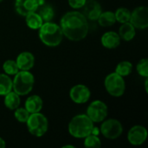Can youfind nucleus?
<instances>
[{
  "instance_id": "nucleus-4",
  "label": "nucleus",
  "mask_w": 148,
  "mask_h": 148,
  "mask_svg": "<svg viewBox=\"0 0 148 148\" xmlns=\"http://www.w3.org/2000/svg\"><path fill=\"white\" fill-rule=\"evenodd\" d=\"M34 82V76L29 70H21L15 75V78L12 82V88L18 95H25L30 93Z\"/></svg>"
},
{
  "instance_id": "nucleus-18",
  "label": "nucleus",
  "mask_w": 148,
  "mask_h": 148,
  "mask_svg": "<svg viewBox=\"0 0 148 148\" xmlns=\"http://www.w3.org/2000/svg\"><path fill=\"white\" fill-rule=\"evenodd\" d=\"M119 36L125 41H131L135 36V28L129 22L124 23L120 27Z\"/></svg>"
},
{
  "instance_id": "nucleus-25",
  "label": "nucleus",
  "mask_w": 148,
  "mask_h": 148,
  "mask_svg": "<svg viewBox=\"0 0 148 148\" xmlns=\"http://www.w3.org/2000/svg\"><path fill=\"white\" fill-rule=\"evenodd\" d=\"M84 146L86 147H100L101 146V140L98 138L97 135L91 134L88 135L87 137H85Z\"/></svg>"
},
{
  "instance_id": "nucleus-27",
  "label": "nucleus",
  "mask_w": 148,
  "mask_h": 148,
  "mask_svg": "<svg viewBox=\"0 0 148 148\" xmlns=\"http://www.w3.org/2000/svg\"><path fill=\"white\" fill-rule=\"evenodd\" d=\"M15 113H14V115L16 117V119L19 121V122H23V123H25L29 116V111L26 109V108H16L15 109Z\"/></svg>"
},
{
  "instance_id": "nucleus-22",
  "label": "nucleus",
  "mask_w": 148,
  "mask_h": 148,
  "mask_svg": "<svg viewBox=\"0 0 148 148\" xmlns=\"http://www.w3.org/2000/svg\"><path fill=\"white\" fill-rule=\"evenodd\" d=\"M12 90V81L7 75L0 74V95H5Z\"/></svg>"
},
{
  "instance_id": "nucleus-20",
  "label": "nucleus",
  "mask_w": 148,
  "mask_h": 148,
  "mask_svg": "<svg viewBox=\"0 0 148 148\" xmlns=\"http://www.w3.org/2000/svg\"><path fill=\"white\" fill-rule=\"evenodd\" d=\"M4 104L6 108L11 110H15L20 105V97L15 92H9L7 95H4Z\"/></svg>"
},
{
  "instance_id": "nucleus-17",
  "label": "nucleus",
  "mask_w": 148,
  "mask_h": 148,
  "mask_svg": "<svg viewBox=\"0 0 148 148\" xmlns=\"http://www.w3.org/2000/svg\"><path fill=\"white\" fill-rule=\"evenodd\" d=\"M25 108L29 114L38 113L42 108V100L38 95H31L25 101Z\"/></svg>"
},
{
  "instance_id": "nucleus-11",
  "label": "nucleus",
  "mask_w": 148,
  "mask_h": 148,
  "mask_svg": "<svg viewBox=\"0 0 148 148\" xmlns=\"http://www.w3.org/2000/svg\"><path fill=\"white\" fill-rule=\"evenodd\" d=\"M147 138V130L142 126L133 127L127 134L128 141L134 146H140L143 144Z\"/></svg>"
},
{
  "instance_id": "nucleus-1",
  "label": "nucleus",
  "mask_w": 148,
  "mask_h": 148,
  "mask_svg": "<svg viewBox=\"0 0 148 148\" xmlns=\"http://www.w3.org/2000/svg\"><path fill=\"white\" fill-rule=\"evenodd\" d=\"M60 27L63 35L69 40L84 39L88 32V23L85 16L79 11H69L62 16Z\"/></svg>"
},
{
  "instance_id": "nucleus-23",
  "label": "nucleus",
  "mask_w": 148,
  "mask_h": 148,
  "mask_svg": "<svg viewBox=\"0 0 148 148\" xmlns=\"http://www.w3.org/2000/svg\"><path fill=\"white\" fill-rule=\"evenodd\" d=\"M132 70H133V64L130 62L124 61V62H120L117 65L115 69V73H117L118 75L123 77V76H127L130 75Z\"/></svg>"
},
{
  "instance_id": "nucleus-12",
  "label": "nucleus",
  "mask_w": 148,
  "mask_h": 148,
  "mask_svg": "<svg viewBox=\"0 0 148 148\" xmlns=\"http://www.w3.org/2000/svg\"><path fill=\"white\" fill-rule=\"evenodd\" d=\"M82 8L83 10L82 14L85 16L86 18H88L90 20H97L99 16L102 12L101 4L95 0H86V3Z\"/></svg>"
},
{
  "instance_id": "nucleus-6",
  "label": "nucleus",
  "mask_w": 148,
  "mask_h": 148,
  "mask_svg": "<svg viewBox=\"0 0 148 148\" xmlns=\"http://www.w3.org/2000/svg\"><path fill=\"white\" fill-rule=\"evenodd\" d=\"M105 88L109 95L114 97L121 96L126 89V83L122 76L117 73H111L105 78Z\"/></svg>"
},
{
  "instance_id": "nucleus-5",
  "label": "nucleus",
  "mask_w": 148,
  "mask_h": 148,
  "mask_svg": "<svg viewBox=\"0 0 148 148\" xmlns=\"http://www.w3.org/2000/svg\"><path fill=\"white\" fill-rule=\"evenodd\" d=\"M26 123L29 132L36 137L43 136L49 127L47 118L39 112L29 114Z\"/></svg>"
},
{
  "instance_id": "nucleus-29",
  "label": "nucleus",
  "mask_w": 148,
  "mask_h": 148,
  "mask_svg": "<svg viewBox=\"0 0 148 148\" xmlns=\"http://www.w3.org/2000/svg\"><path fill=\"white\" fill-rule=\"evenodd\" d=\"M85 3H86V0H69V5L74 9L82 8L84 5Z\"/></svg>"
},
{
  "instance_id": "nucleus-2",
  "label": "nucleus",
  "mask_w": 148,
  "mask_h": 148,
  "mask_svg": "<svg viewBox=\"0 0 148 148\" xmlns=\"http://www.w3.org/2000/svg\"><path fill=\"white\" fill-rule=\"evenodd\" d=\"M39 37L41 41L49 47L58 46L62 41L63 33L59 25L50 22H45L39 28Z\"/></svg>"
},
{
  "instance_id": "nucleus-7",
  "label": "nucleus",
  "mask_w": 148,
  "mask_h": 148,
  "mask_svg": "<svg viewBox=\"0 0 148 148\" xmlns=\"http://www.w3.org/2000/svg\"><path fill=\"white\" fill-rule=\"evenodd\" d=\"M87 115L93 122H101L108 116V107L101 101H95L88 106Z\"/></svg>"
},
{
  "instance_id": "nucleus-32",
  "label": "nucleus",
  "mask_w": 148,
  "mask_h": 148,
  "mask_svg": "<svg viewBox=\"0 0 148 148\" xmlns=\"http://www.w3.org/2000/svg\"><path fill=\"white\" fill-rule=\"evenodd\" d=\"M2 1H3V0H0V3H1V2H2Z\"/></svg>"
},
{
  "instance_id": "nucleus-10",
  "label": "nucleus",
  "mask_w": 148,
  "mask_h": 148,
  "mask_svg": "<svg viewBox=\"0 0 148 148\" xmlns=\"http://www.w3.org/2000/svg\"><path fill=\"white\" fill-rule=\"evenodd\" d=\"M90 95L88 88L82 84L74 86L69 92L70 99L77 104H83L87 102L90 98Z\"/></svg>"
},
{
  "instance_id": "nucleus-26",
  "label": "nucleus",
  "mask_w": 148,
  "mask_h": 148,
  "mask_svg": "<svg viewBox=\"0 0 148 148\" xmlns=\"http://www.w3.org/2000/svg\"><path fill=\"white\" fill-rule=\"evenodd\" d=\"M3 69L7 75H16L19 71L16 62L12 60L6 61L3 65Z\"/></svg>"
},
{
  "instance_id": "nucleus-8",
  "label": "nucleus",
  "mask_w": 148,
  "mask_h": 148,
  "mask_svg": "<svg viewBox=\"0 0 148 148\" xmlns=\"http://www.w3.org/2000/svg\"><path fill=\"white\" fill-rule=\"evenodd\" d=\"M101 132L104 137L109 140H115L121 135L123 127L119 121L115 119H109L101 124Z\"/></svg>"
},
{
  "instance_id": "nucleus-9",
  "label": "nucleus",
  "mask_w": 148,
  "mask_h": 148,
  "mask_svg": "<svg viewBox=\"0 0 148 148\" xmlns=\"http://www.w3.org/2000/svg\"><path fill=\"white\" fill-rule=\"evenodd\" d=\"M129 22L134 28L145 29L148 27V9L146 6H140L136 8L130 16Z\"/></svg>"
},
{
  "instance_id": "nucleus-19",
  "label": "nucleus",
  "mask_w": 148,
  "mask_h": 148,
  "mask_svg": "<svg viewBox=\"0 0 148 148\" xmlns=\"http://www.w3.org/2000/svg\"><path fill=\"white\" fill-rule=\"evenodd\" d=\"M98 23L102 27H109L115 23L116 18L115 15L112 11H105L101 12L98 17Z\"/></svg>"
},
{
  "instance_id": "nucleus-16",
  "label": "nucleus",
  "mask_w": 148,
  "mask_h": 148,
  "mask_svg": "<svg viewBox=\"0 0 148 148\" xmlns=\"http://www.w3.org/2000/svg\"><path fill=\"white\" fill-rule=\"evenodd\" d=\"M121 37L118 33L114 31L106 32L101 36V43L105 48L114 49L120 45Z\"/></svg>"
},
{
  "instance_id": "nucleus-30",
  "label": "nucleus",
  "mask_w": 148,
  "mask_h": 148,
  "mask_svg": "<svg viewBox=\"0 0 148 148\" xmlns=\"http://www.w3.org/2000/svg\"><path fill=\"white\" fill-rule=\"evenodd\" d=\"M5 147H6L5 141L2 138H0V148H4Z\"/></svg>"
},
{
  "instance_id": "nucleus-3",
  "label": "nucleus",
  "mask_w": 148,
  "mask_h": 148,
  "mask_svg": "<svg viewBox=\"0 0 148 148\" xmlns=\"http://www.w3.org/2000/svg\"><path fill=\"white\" fill-rule=\"evenodd\" d=\"M94 122L87 114H79L75 116L69 124V134L78 139H82L92 134Z\"/></svg>"
},
{
  "instance_id": "nucleus-24",
  "label": "nucleus",
  "mask_w": 148,
  "mask_h": 148,
  "mask_svg": "<svg viewBox=\"0 0 148 148\" xmlns=\"http://www.w3.org/2000/svg\"><path fill=\"white\" fill-rule=\"evenodd\" d=\"M114 15H115L116 21H118L119 23H124L129 22L131 12L127 8H119L114 13Z\"/></svg>"
},
{
  "instance_id": "nucleus-28",
  "label": "nucleus",
  "mask_w": 148,
  "mask_h": 148,
  "mask_svg": "<svg viewBox=\"0 0 148 148\" xmlns=\"http://www.w3.org/2000/svg\"><path fill=\"white\" fill-rule=\"evenodd\" d=\"M137 71L139 73V75H140L141 76L144 77H147L148 76V60L147 58H144L142 60H140L139 62V63L137 64Z\"/></svg>"
},
{
  "instance_id": "nucleus-13",
  "label": "nucleus",
  "mask_w": 148,
  "mask_h": 148,
  "mask_svg": "<svg viewBox=\"0 0 148 148\" xmlns=\"http://www.w3.org/2000/svg\"><path fill=\"white\" fill-rule=\"evenodd\" d=\"M38 6V0H16L15 8L21 16H27L31 12H35Z\"/></svg>"
},
{
  "instance_id": "nucleus-14",
  "label": "nucleus",
  "mask_w": 148,
  "mask_h": 148,
  "mask_svg": "<svg viewBox=\"0 0 148 148\" xmlns=\"http://www.w3.org/2000/svg\"><path fill=\"white\" fill-rule=\"evenodd\" d=\"M36 12L41 16L43 22H49L54 18L55 11L53 7L48 3H45L44 0H38V6Z\"/></svg>"
},
{
  "instance_id": "nucleus-15",
  "label": "nucleus",
  "mask_w": 148,
  "mask_h": 148,
  "mask_svg": "<svg viewBox=\"0 0 148 148\" xmlns=\"http://www.w3.org/2000/svg\"><path fill=\"white\" fill-rule=\"evenodd\" d=\"M16 62L20 70H29L34 66L35 58L29 52H22L17 56Z\"/></svg>"
},
{
  "instance_id": "nucleus-21",
  "label": "nucleus",
  "mask_w": 148,
  "mask_h": 148,
  "mask_svg": "<svg viewBox=\"0 0 148 148\" xmlns=\"http://www.w3.org/2000/svg\"><path fill=\"white\" fill-rule=\"evenodd\" d=\"M25 16H26V23H27L28 27L32 29H39L43 23L42 19L41 18V16L36 11L31 12V13L28 14Z\"/></svg>"
},
{
  "instance_id": "nucleus-31",
  "label": "nucleus",
  "mask_w": 148,
  "mask_h": 148,
  "mask_svg": "<svg viewBox=\"0 0 148 148\" xmlns=\"http://www.w3.org/2000/svg\"><path fill=\"white\" fill-rule=\"evenodd\" d=\"M67 147L74 148V147H74V146H64V147H63V148H67Z\"/></svg>"
}]
</instances>
